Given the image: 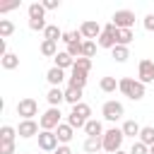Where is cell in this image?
Here are the masks:
<instances>
[{"mask_svg":"<svg viewBox=\"0 0 154 154\" xmlns=\"http://www.w3.org/2000/svg\"><path fill=\"white\" fill-rule=\"evenodd\" d=\"M82 43L84 41H75V43H67V53L77 60V58H82Z\"/></svg>","mask_w":154,"mask_h":154,"instance_id":"cell-33","label":"cell"},{"mask_svg":"<svg viewBox=\"0 0 154 154\" xmlns=\"http://www.w3.org/2000/svg\"><path fill=\"white\" fill-rule=\"evenodd\" d=\"M0 63H2V67H5V70H14V67H19V58H17L14 53L2 55V58H0Z\"/></svg>","mask_w":154,"mask_h":154,"instance_id":"cell-28","label":"cell"},{"mask_svg":"<svg viewBox=\"0 0 154 154\" xmlns=\"http://www.w3.org/2000/svg\"><path fill=\"white\" fill-rule=\"evenodd\" d=\"M142 24H144V29H147V31H154V14H147Z\"/></svg>","mask_w":154,"mask_h":154,"instance_id":"cell-39","label":"cell"},{"mask_svg":"<svg viewBox=\"0 0 154 154\" xmlns=\"http://www.w3.org/2000/svg\"><path fill=\"white\" fill-rule=\"evenodd\" d=\"M0 154H14V142H7V144H0Z\"/></svg>","mask_w":154,"mask_h":154,"instance_id":"cell-38","label":"cell"},{"mask_svg":"<svg viewBox=\"0 0 154 154\" xmlns=\"http://www.w3.org/2000/svg\"><path fill=\"white\" fill-rule=\"evenodd\" d=\"M123 113H125V108H123V103H120V101H106V103L101 106V116H103L106 120H111V123L120 120V118H123Z\"/></svg>","mask_w":154,"mask_h":154,"instance_id":"cell-5","label":"cell"},{"mask_svg":"<svg viewBox=\"0 0 154 154\" xmlns=\"http://www.w3.org/2000/svg\"><path fill=\"white\" fill-rule=\"evenodd\" d=\"M43 38H46V41H55V43H58V41H63V31H60L55 24H48V26H46V31H43Z\"/></svg>","mask_w":154,"mask_h":154,"instance_id":"cell-24","label":"cell"},{"mask_svg":"<svg viewBox=\"0 0 154 154\" xmlns=\"http://www.w3.org/2000/svg\"><path fill=\"white\" fill-rule=\"evenodd\" d=\"M84 132H87V137H103V125H101V120L91 118V120L84 125Z\"/></svg>","mask_w":154,"mask_h":154,"instance_id":"cell-17","label":"cell"},{"mask_svg":"<svg viewBox=\"0 0 154 154\" xmlns=\"http://www.w3.org/2000/svg\"><path fill=\"white\" fill-rule=\"evenodd\" d=\"M140 82H142V84L154 82V63H152L149 58H142V60H140Z\"/></svg>","mask_w":154,"mask_h":154,"instance_id":"cell-12","label":"cell"},{"mask_svg":"<svg viewBox=\"0 0 154 154\" xmlns=\"http://www.w3.org/2000/svg\"><path fill=\"white\" fill-rule=\"evenodd\" d=\"M55 135H58V142H60V144H67V142L72 140V135H75V128H70L67 123H60V125L55 128Z\"/></svg>","mask_w":154,"mask_h":154,"instance_id":"cell-16","label":"cell"},{"mask_svg":"<svg viewBox=\"0 0 154 154\" xmlns=\"http://www.w3.org/2000/svg\"><path fill=\"white\" fill-rule=\"evenodd\" d=\"M130 154H149V147L144 144V142H132V147H130Z\"/></svg>","mask_w":154,"mask_h":154,"instance_id":"cell-36","label":"cell"},{"mask_svg":"<svg viewBox=\"0 0 154 154\" xmlns=\"http://www.w3.org/2000/svg\"><path fill=\"white\" fill-rule=\"evenodd\" d=\"M94 53H96V43L94 41H84L82 43V58H94Z\"/></svg>","mask_w":154,"mask_h":154,"instance_id":"cell-32","label":"cell"},{"mask_svg":"<svg viewBox=\"0 0 154 154\" xmlns=\"http://www.w3.org/2000/svg\"><path fill=\"white\" fill-rule=\"evenodd\" d=\"M43 7L46 10H58L60 7V0H43Z\"/></svg>","mask_w":154,"mask_h":154,"instance_id":"cell-40","label":"cell"},{"mask_svg":"<svg viewBox=\"0 0 154 154\" xmlns=\"http://www.w3.org/2000/svg\"><path fill=\"white\" fill-rule=\"evenodd\" d=\"M72 67H75V70H82V72L89 75V70H91V60H89V58H77Z\"/></svg>","mask_w":154,"mask_h":154,"instance_id":"cell-34","label":"cell"},{"mask_svg":"<svg viewBox=\"0 0 154 154\" xmlns=\"http://www.w3.org/2000/svg\"><path fill=\"white\" fill-rule=\"evenodd\" d=\"M118 31H120V29H118V26H116L113 22H108V24L103 26L101 36L96 38V43H99L101 48H111V51H113V48L118 46Z\"/></svg>","mask_w":154,"mask_h":154,"instance_id":"cell-4","label":"cell"},{"mask_svg":"<svg viewBox=\"0 0 154 154\" xmlns=\"http://www.w3.org/2000/svg\"><path fill=\"white\" fill-rule=\"evenodd\" d=\"M103 149V140L101 137H87L84 140V152L87 154H99Z\"/></svg>","mask_w":154,"mask_h":154,"instance_id":"cell-19","label":"cell"},{"mask_svg":"<svg viewBox=\"0 0 154 154\" xmlns=\"http://www.w3.org/2000/svg\"><path fill=\"white\" fill-rule=\"evenodd\" d=\"M12 34H14V24L10 19H0V36H2V41L10 38Z\"/></svg>","mask_w":154,"mask_h":154,"instance_id":"cell-29","label":"cell"},{"mask_svg":"<svg viewBox=\"0 0 154 154\" xmlns=\"http://www.w3.org/2000/svg\"><path fill=\"white\" fill-rule=\"evenodd\" d=\"M38 147H41L43 152H55V149L60 147L58 135H55L53 130H41V132H38Z\"/></svg>","mask_w":154,"mask_h":154,"instance_id":"cell-9","label":"cell"},{"mask_svg":"<svg viewBox=\"0 0 154 154\" xmlns=\"http://www.w3.org/2000/svg\"><path fill=\"white\" fill-rule=\"evenodd\" d=\"M111 22H113L118 29H132V24H135V12H132V10H118V12H113Z\"/></svg>","mask_w":154,"mask_h":154,"instance_id":"cell-7","label":"cell"},{"mask_svg":"<svg viewBox=\"0 0 154 154\" xmlns=\"http://www.w3.org/2000/svg\"><path fill=\"white\" fill-rule=\"evenodd\" d=\"M17 135L24 137V140L38 135V123H36V120H19V125H17Z\"/></svg>","mask_w":154,"mask_h":154,"instance_id":"cell-11","label":"cell"},{"mask_svg":"<svg viewBox=\"0 0 154 154\" xmlns=\"http://www.w3.org/2000/svg\"><path fill=\"white\" fill-rule=\"evenodd\" d=\"M55 154H72V152H70V147H67V144H60V147L55 149Z\"/></svg>","mask_w":154,"mask_h":154,"instance_id":"cell-41","label":"cell"},{"mask_svg":"<svg viewBox=\"0 0 154 154\" xmlns=\"http://www.w3.org/2000/svg\"><path fill=\"white\" fill-rule=\"evenodd\" d=\"M63 41H65V43L82 41V34H79V29H77V31H63Z\"/></svg>","mask_w":154,"mask_h":154,"instance_id":"cell-35","label":"cell"},{"mask_svg":"<svg viewBox=\"0 0 154 154\" xmlns=\"http://www.w3.org/2000/svg\"><path fill=\"white\" fill-rule=\"evenodd\" d=\"M53 60H55V67H60V70H67V67H72V65H75V58H72L67 51H60Z\"/></svg>","mask_w":154,"mask_h":154,"instance_id":"cell-18","label":"cell"},{"mask_svg":"<svg viewBox=\"0 0 154 154\" xmlns=\"http://www.w3.org/2000/svg\"><path fill=\"white\" fill-rule=\"evenodd\" d=\"M46 79H48V84H51V87H60L67 77H65V70H60V67H55V65H53V67L46 72Z\"/></svg>","mask_w":154,"mask_h":154,"instance_id":"cell-13","label":"cell"},{"mask_svg":"<svg viewBox=\"0 0 154 154\" xmlns=\"http://www.w3.org/2000/svg\"><path fill=\"white\" fill-rule=\"evenodd\" d=\"M149 154H154V144H152V147H149Z\"/></svg>","mask_w":154,"mask_h":154,"instance_id":"cell-42","label":"cell"},{"mask_svg":"<svg viewBox=\"0 0 154 154\" xmlns=\"http://www.w3.org/2000/svg\"><path fill=\"white\" fill-rule=\"evenodd\" d=\"M60 108H48L43 116H41V120H38V125H41V130H55L58 125H60Z\"/></svg>","mask_w":154,"mask_h":154,"instance_id":"cell-6","label":"cell"},{"mask_svg":"<svg viewBox=\"0 0 154 154\" xmlns=\"http://www.w3.org/2000/svg\"><path fill=\"white\" fill-rule=\"evenodd\" d=\"M46 101H48L53 108H58V106L65 101V91H63L60 87H51V89H48V94H46Z\"/></svg>","mask_w":154,"mask_h":154,"instance_id":"cell-15","label":"cell"},{"mask_svg":"<svg viewBox=\"0 0 154 154\" xmlns=\"http://www.w3.org/2000/svg\"><path fill=\"white\" fill-rule=\"evenodd\" d=\"M116 154H130V152H123V149H120V152H116Z\"/></svg>","mask_w":154,"mask_h":154,"instance_id":"cell-43","label":"cell"},{"mask_svg":"<svg viewBox=\"0 0 154 154\" xmlns=\"http://www.w3.org/2000/svg\"><path fill=\"white\" fill-rule=\"evenodd\" d=\"M58 53H60V51H58V43L43 38V43H41V55H46V58H55Z\"/></svg>","mask_w":154,"mask_h":154,"instance_id":"cell-25","label":"cell"},{"mask_svg":"<svg viewBox=\"0 0 154 154\" xmlns=\"http://www.w3.org/2000/svg\"><path fill=\"white\" fill-rule=\"evenodd\" d=\"M91 108L87 106V103H77V106H72V111L67 113V125L70 128H84L91 118Z\"/></svg>","mask_w":154,"mask_h":154,"instance_id":"cell-2","label":"cell"},{"mask_svg":"<svg viewBox=\"0 0 154 154\" xmlns=\"http://www.w3.org/2000/svg\"><path fill=\"white\" fill-rule=\"evenodd\" d=\"M99 154H101V152H99Z\"/></svg>","mask_w":154,"mask_h":154,"instance_id":"cell-44","label":"cell"},{"mask_svg":"<svg viewBox=\"0 0 154 154\" xmlns=\"http://www.w3.org/2000/svg\"><path fill=\"white\" fill-rule=\"evenodd\" d=\"M101 26H99V22H94V19H87V22H82V26H79V34H82V38H87V41H94V38H99L101 36Z\"/></svg>","mask_w":154,"mask_h":154,"instance_id":"cell-10","label":"cell"},{"mask_svg":"<svg viewBox=\"0 0 154 154\" xmlns=\"http://www.w3.org/2000/svg\"><path fill=\"white\" fill-rule=\"evenodd\" d=\"M26 12H29V19H46V7H43V2H31V5L26 7Z\"/></svg>","mask_w":154,"mask_h":154,"instance_id":"cell-21","label":"cell"},{"mask_svg":"<svg viewBox=\"0 0 154 154\" xmlns=\"http://www.w3.org/2000/svg\"><path fill=\"white\" fill-rule=\"evenodd\" d=\"M118 84H120V79H116V77H101V82H99L101 91H106V94L116 91V89H118Z\"/></svg>","mask_w":154,"mask_h":154,"instance_id":"cell-26","label":"cell"},{"mask_svg":"<svg viewBox=\"0 0 154 154\" xmlns=\"http://www.w3.org/2000/svg\"><path fill=\"white\" fill-rule=\"evenodd\" d=\"M36 113H38V103L34 99H22L17 103V116H22V120H34Z\"/></svg>","mask_w":154,"mask_h":154,"instance_id":"cell-8","label":"cell"},{"mask_svg":"<svg viewBox=\"0 0 154 154\" xmlns=\"http://www.w3.org/2000/svg\"><path fill=\"white\" fill-rule=\"evenodd\" d=\"M140 142H144L147 147H152V144H154V128H152V125L142 128V132H140Z\"/></svg>","mask_w":154,"mask_h":154,"instance_id":"cell-31","label":"cell"},{"mask_svg":"<svg viewBox=\"0 0 154 154\" xmlns=\"http://www.w3.org/2000/svg\"><path fill=\"white\" fill-rule=\"evenodd\" d=\"M84 84H87V72H82V70H75V67H72V75L67 77V87L84 89Z\"/></svg>","mask_w":154,"mask_h":154,"instance_id":"cell-14","label":"cell"},{"mask_svg":"<svg viewBox=\"0 0 154 154\" xmlns=\"http://www.w3.org/2000/svg\"><path fill=\"white\" fill-rule=\"evenodd\" d=\"M132 38H135L132 29H120V31H118V46H130Z\"/></svg>","mask_w":154,"mask_h":154,"instance_id":"cell-30","label":"cell"},{"mask_svg":"<svg viewBox=\"0 0 154 154\" xmlns=\"http://www.w3.org/2000/svg\"><path fill=\"white\" fill-rule=\"evenodd\" d=\"M101 140H103V152H108V154H116V152H120V147H123V140H125V135H123V128H111V130H106Z\"/></svg>","mask_w":154,"mask_h":154,"instance_id":"cell-3","label":"cell"},{"mask_svg":"<svg viewBox=\"0 0 154 154\" xmlns=\"http://www.w3.org/2000/svg\"><path fill=\"white\" fill-rule=\"evenodd\" d=\"M82 91H84V89L67 87V89H65V101H67L70 106H77V103H82Z\"/></svg>","mask_w":154,"mask_h":154,"instance_id":"cell-22","label":"cell"},{"mask_svg":"<svg viewBox=\"0 0 154 154\" xmlns=\"http://www.w3.org/2000/svg\"><path fill=\"white\" fill-rule=\"evenodd\" d=\"M140 132H142V128H140L137 120H125L123 123V135L125 137H132L135 140V137H140Z\"/></svg>","mask_w":154,"mask_h":154,"instance_id":"cell-20","label":"cell"},{"mask_svg":"<svg viewBox=\"0 0 154 154\" xmlns=\"http://www.w3.org/2000/svg\"><path fill=\"white\" fill-rule=\"evenodd\" d=\"M46 19H29V29L31 31H46Z\"/></svg>","mask_w":154,"mask_h":154,"instance_id":"cell-37","label":"cell"},{"mask_svg":"<svg viewBox=\"0 0 154 154\" xmlns=\"http://www.w3.org/2000/svg\"><path fill=\"white\" fill-rule=\"evenodd\" d=\"M111 53H113V60H116V63H125V60L130 58V51H128V46H116Z\"/></svg>","mask_w":154,"mask_h":154,"instance_id":"cell-27","label":"cell"},{"mask_svg":"<svg viewBox=\"0 0 154 154\" xmlns=\"http://www.w3.org/2000/svg\"><path fill=\"white\" fill-rule=\"evenodd\" d=\"M118 89L128 96V99H132V101H140V99H144V84L140 82V79H132V77H123L120 79V84H118Z\"/></svg>","mask_w":154,"mask_h":154,"instance_id":"cell-1","label":"cell"},{"mask_svg":"<svg viewBox=\"0 0 154 154\" xmlns=\"http://www.w3.org/2000/svg\"><path fill=\"white\" fill-rule=\"evenodd\" d=\"M14 137H17V128H12V125H2L0 128V144L14 142Z\"/></svg>","mask_w":154,"mask_h":154,"instance_id":"cell-23","label":"cell"}]
</instances>
